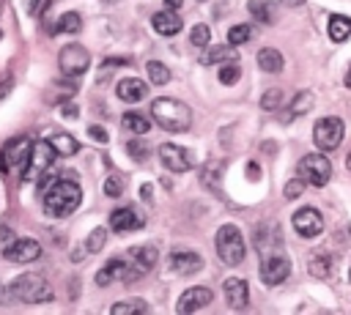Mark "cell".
Listing matches in <instances>:
<instances>
[{"instance_id":"obj_1","label":"cell","mask_w":351,"mask_h":315,"mask_svg":"<svg viewBox=\"0 0 351 315\" xmlns=\"http://www.w3.org/2000/svg\"><path fill=\"white\" fill-rule=\"evenodd\" d=\"M41 203H44V214L63 219L69 214L77 211V205L82 203V189L74 178H52L44 189H41Z\"/></svg>"},{"instance_id":"obj_2","label":"cell","mask_w":351,"mask_h":315,"mask_svg":"<svg viewBox=\"0 0 351 315\" xmlns=\"http://www.w3.org/2000/svg\"><path fill=\"white\" fill-rule=\"evenodd\" d=\"M151 115H154V121H156L165 131H184V129H189V123H192V110H189L184 101L170 99V96L154 99Z\"/></svg>"},{"instance_id":"obj_3","label":"cell","mask_w":351,"mask_h":315,"mask_svg":"<svg viewBox=\"0 0 351 315\" xmlns=\"http://www.w3.org/2000/svg\"><path fill=\"white\" fill-rule=\"evenodd\" d=\"M8 293L25 304H44L49 301L55 293H52V285L41 277V274H19L11 285H8Z\"/></svg>"},{"instance_id":"obj_4","label":"cell","mask_w":351,"mask_h":315,"mask_svg":"<svg viewBox=\"0 0 351 315\" xmlns=\"http://www.w3.org/2000/svg\"><path fill=\"white\" fill-rule=\"evenodd\" d=\"M214 247H217V255L225 266H239L247 255V247H244V238H241V230L236 225H222L214 236Z\"/></svg>"},{"instance_id":"obj_5","label":"cell","mask_w":351,"mask_h":315,"mask_svg":"<svg viewBox=\"0 0 351 315\" xmlns=\"http://www.w3.org/2000/svg\"><path fill=\"white\" fill-rule=\"evenodd\" d=\"M132 257V255H129ZM145 274V268L132 257V260H123V257H112V260H107L99 271H96V285H101V288H107V285H112V282H118V279H123V282H134L137 277H143Z\"/></svg>"},{"instance_id":"obj_6","label":"cell","mask_w":351,"mask_h":315,"mask_svg":"<svg viewBox=\"0 0 351 315\" xmlns=\"http://www.w3.org/2000/svg\"><path fill=\"white\" fill-rule=\"evenodd\" d=\"M55 148L49 145V140H36L33 145H30V156H27V162H25V167H22V178L25 181H36V178H41L49 167H52V162H55Z\"/></svg>"},{"instance_id":"obj_7","label":"cell","mask_w":351,"mask_h":315,"mask_svg":"<svg viewBox=\"0 0 351 315\" xmlns=\"http://www.w3.org/2000/svg\"><path fill=\"white\" fill-rule=\"evenodd\" d=\"M296 173L310 186H326L329 184V175H332V162L324 153H307V156L299 159Z\"/></svg>"},{"instance_id":"obj_8","label":"cell","mask_w":351,"mask_h":315,"mask_svg":"<svg viewBox=\"0 0 351 315\" xmlns=\"http://www.w3.org/2000/svg\"><path fill=\"white\" fill-rule=\"evenodd\" d=\"M343 134H346V126H343V121L340 118H335V115H329V118H318V123H315V129H313V140H315V145L321 148V151H335L340 142H343Z\"/></svg>"},{"instance_id":"obj_9","label":"cell","mask_w":351,"mask_h":315,"mask_svg":"<svg viewBox=\"0 0 351 315\" xmlns=\"http://www.w3.org/2000/svg\"><path fill=\"white\" fill-rule=\"evenodd\" d=\"M58 66H60V71L66 77H80L90 66V52L85 47H80V44H66L60 49V55H58Z\"/></svg>"},{"instance_id":"obj_10","label":"cell","mask_w":351,"mask_h":315,"mask_svg":"<svg viewBox=\"0 0 351 315\" xmlns=\"http://www.w3.org/2000/svg\"><path fill=\"white\" fill-rule=\"evenodd\" d=\"M258 274H261V282H263V285L274 288V285H280V282L288 279V274H291V260H288L285 255H280V252L263 255Z\"/></svg>"},{"instance_id":"obj_11","label":"cell","mask_w":351,"mask_h":315,"mask_svg":"<svg viewBox=\"0 0 351 315\" xmlns=\"http://www.w3.org/2000/svg\"><path fill=\"white\" fill-rule=\"evenodd\" d=\"M159 162H162L167 170H173V173H186V170L195 167L192 151H186V148H181V145H173V142L159 145Z\"/></svg>"},{"instance_id":"obj_12","label":"cell","mask_w":351,"mask_h":315,"mask_svg":"<svg viewBox=\"0 0 351 315\" xmlns=\"http://www.w3.org/2000/svg\"><path fill=\"white\" fill-rule=\"evenodd\" d=\"M291 225H293V230L302 238H315V236L324 233V216L315 208H299V211H293Z\"/></svg>"},{"instance_id":"obj_13","label":"cell","mask_w":351,"mask_h":315,"mask_svg":"<svg viewBox=\"0 0 351 315\" xmlns=\"http://www.w3.org/2000/svg\"><path fill=\"white\" fill-rule=\"evenodd\" d=\"M3 257L11 263H33L41 257V244L36 238H16L3 249Z\"/></svg>"},{"instance_id":"obj_14","label":"cell","mask_w":351,"mask_h":315,"mask_svg":"<svg viewBox=\"0 0 351 315\" xmlns=\"http://www.w3.org/2000/svg\"><path fill=\"white\" fill-rule=\"evenodd\" d=\"M167 268H170L173 274L189 277V274H195V271L203 268V257H200L197 252H192V249H176V252H170V257H167Z\"/></svg>"},{"instance_id":"obj_15","label":"cell","mask_w":351,"mask_h":315,"mask_svg":"<svg viewBox=\"0 0 351 315\" xmlns=\"http://www.w3.org/2000/svg\"><path fill=\"white\" fill-rule=\"evenodd\" d=\"M30 145H33V140H27V137H14V140L3 148L5 167H8V170H22L25 162H27V156H30Z\"/></svg>"},{"instance_id":"obj_16","label":"cell","mask_w":351,"mask_h":315,"mask_svg":"<svg viewBox=\"0 0 351 315\" xmlns=\"http://www.w3.org/2000/svg\"><path fill=\"white\" fill-rule=\"evenodd\" d=\"M211 290L208 288H189V290H184L181 296H178V301H176V310L178 312H195V310H200V307H208L211 304Z\"/></svg>"},{"instance_id":"obj_17","label":"cell","mask_w":351,"mask_h":315,"mask_svg":"<svg viewBox=\"0 0 351 315\" xmlns=\"http://www.w3.org/2000/svg\"><path fill=\"white\" fill-rule=\"evenodd\" d=\"M110 227L115 233H126V230H140L143 227V216L129 208V205H118L112 214H110Z\"/></svg>"},{"instance_id":"obj_18","label":"cell","mask_w":351,"mask_h":315,"mask_svg":"<svg viewBox=\"0 0 351 315\" xmlns=\"http://www.w3.org/2000/svg\"><path fill=\"white\" fill-rule=\"evenodd\" d=\"M222 293H225V299H228V304H230L233 310H244V307L250 304V285H247L244 279H239V277L225 279Z\"/></svg>"},{"instance_id":"obj_19","label":"cell","mask_w":351,"mask_h":315,"mask_svg":"<svg viewBox=\"0 0 351 315\" xmlns=\"http://www.w3.org/2000/svg\"><path fill=\"white\" fill-rule=\"evenodd\" d=\"M255 247H258L261 257H263V255L277 252V249L282 247V238H280L277 225H261V227L255 230Z\"/></svg>"},{"instance_id":"obj_20","label":"cell","mask_w":351,"mask_h":315,"mask_svg":"<svg viewBox=\"0 0 351 315\" xmlns=\"http://www.w3.org/2000/svg\"><path fill=\"white\" fill-rule=\"evenodd\" d=\"M115 93H118V99H123V101H143L145 96H148V85L143 82V79H137V77H126V79H121L118 82V88H115Z\"/></svg>"},{"instance_id":"obj_21","label":"cell","mask_w":351,"mask_h":315,"mask_svg":"<svg viewBox=\"0 0 351 315\" xmlns=\"http://www.w3.org/2000/svg\"><path fill=\"white\" fill-rule=\"evenodd\" d=\"M151 25H154V30L159 33V36H178V30H181V16L176 14V11H156L154 14V19H151Z\"/></svg>"},{"instance_id":"obj_22","label":"cell","mask_w":351,"mask_h":315,"mask_svg":"<svg viewBox=\"0 0 351 315\" xmlns=\"http://www.w3.org/2000/svg\"><path fill=\"white\" fill-rule=\"evenodd\" d=\"M258 66H261L266 74H277V71H282L285 60H282V55H280L274 47H263V49L258 52Z\"/></svg>"},{"instance_id":"obj_23","label":"cell","mask_w":351,"mask_h":315,"mask_svg":"<svg viewBox=\"0 0 351 315\" xmlns=\"http://www.w3.org/2000/svg\"><path fill=\"white\" fill-rule=\"evenodd\" d=\"M49 145L55 148L58 156H74V153L80 151V142H77L71 134H66V131H55V134L49 137Z\"/></svg>"},{"instance_id":"obj_24","label":"cell","mask_w":351,"mask_h":315,"mask_svg":"<svg viewBox=\"0 0 351 315\" xmlns=\"http://www.w3.org/2000/svg\"><path fill=\"white\" fill-rule=\"evenodd\" d=\"M121 126L126 131H132V134H145L151 129V118H145L140 112H123L121 115Z\"/></svg>"},{"instance_id":"obj_25","label":"cell","mask_w":351,"mask_h":315,"mask_svg":"<svg viewBox=\"0 0 351 315\" xmlns=\"http://www.w3.org/2000/svg\"><path fill=\"white\" fill-rule=\"evenodd\" d=\"M307 268H310V274L313 277H326V274H332V257H329V252H313L310 257H307Z\"/></svg>"},{"instance_id":"obj_26","label":"cell","mask_w":351,"mask_h":315,"mask_svg":"<svg viewBox=\"0 0 351 315\" xmlns=\"http://www.w3.org/2000/svg\"><path fill=\"white\" fill-rule=\"evenodd\" d=\"M348 36H351V19L348 16H340V14H332L329 16V38L340 44Z\"/></svg>"},{"instance_id":"obj_27","label":"cell","mask_w":351,"mask_h":315,"mask_svg":"<svg viewBox=\"0 0 351 315\" xmlns=\"http://www.w3.org/2000/svg\"><path fill=\"white\" fill-rule=\"evenodd\" d=\"M82 30V16L77 11H66L55 22V33H80Z\"/></svg>"},{"instance_id":"obj_28","label":"cell","mask_w":351,"mask_h":315,"mask_svg":"<svg viewBox=\"0 0 351 315\" xmlns=\"http://www.w3.org/2000/svg\"><path fill=\"white\" fill-rule=\"evenodd\" d=\"M236 52L230 47H208L203 55H200V63L203 66H214V63H225V60H233Z\"/></svg>"},{"instance_id":"obj_29","label":"cell","mask_w":351,"mask_h":315,"mask_svg":"<svg viewBox=\"0 0 351 315\" xmlns=\"http://www.w3.org/2000/svg\"><path fill=\"white\" fill-rule=\"evenodd\" d=\"M250 14L258 19V22H263V25H271L274 22V5L269 3V0H250Z\"/></svg>"},{"instance_id":"obj_30","label":"cell","mask_w":351,"mask_h":315,"mask_svg":"<svg viewBox=\"0 0 351 315\" xmlns=\"http://www.w3.org/2000/svg\"><path fill=\"white\" fill-rule=\"evenodd\" d=\"M145 71H148V79L154 85H167L170 82V68L165 63H159V60H148L145 63Z\"/></svg>"},{"instance_id":"obj_31","label":"cell","mask_w":351,"mask_h":315,"mask_svg":"<svg viewBox=\"0 0 351 315\" xmlns=\"http://www.w3.org/2000/svg\"><path fill=\"white\" fill-rule=\"evenodd\" d=\"M310 107H313V93H310V90H299V93L293 96V101L288 104V118H296V115L307 112Z\"/></svg>"},{"instance_id":"obj_32","label":"cell","mask_w":351,"mask_h":315,"mask_svg":"<svg viewBox=\"0 0 351 315\" xmlns=\"http://www.w3.org/2000/svg\"><path fill=\"white\" fill-rule=\"evenodd\" d=\"M129 255H132V257H134L145 271H148V268H154V263H156V249H154V247H148V244H145V247H132V252H129Z\"/></svg>"},{"instance_id":"obj_33","label":"cell","mask_w":351,"mask_h":315,"mask_svg":"<svg viewBox=\"0 0 351 315\" xmlns=\"http://www.w3.org/2000/svg\"><path fill=\"white\" fill-rule=\"evenodd\" d=\"M112 315H123V312H148V304L143 299H129V301H115L110 307Z\"/></svg>"},{"instance_id":"obj_34","label":"cell","mask_w":351,"mask_h":315,"mask_svg":"<svg viewBox=\"0 0 351 315\" xmlns=\"http://www.w3.org/2000/svg\"><path fill=\"white\" fill-rule=\"evenodd\" d=\"M252 38V27L250 25H233L230 30H228V44L230 47H241V44H247Z\"/></svg>"},{"instance_id":"obj_35","label":"cell","mask_w":351,"mask_h":315,"mask_svg":"<svg viewBox=\"0 0 351 315\" xmlns=\"http://www.w3.org/2000/svg\"><path fill=\"white\" fill-rule=\"evenodd\" d=\"M282 101H285L282 90H280V88H269V90L261 96V110H266V112H274L277 107H282Z\"/></svg>"},{"instance_id":"obj_36","label":"cell","mask_w":351,"mask_h":315,"mask_svg":"<svg viewBox=\"0 0 351 315\" xmlns=\"http://www.w3.org/2000/svg\"><path fill=\"white\" fill-rule=\"evenodd\" d=\"M107 241V227H93L85 238V252H99Z\"/></svg>"},{"instance_id":"obj_37","label":"cell","mask_w":351,"mask_h":315,"mask_svg":"<svg viewBox=\"0 0 351 315\" xmlns=\"http://www.w3.org/2000/svg\"><path fill=\"white\" fill-rule=\"evenodd\" d=\"M208 38H211V30H208V25H195V27H192V33H189V41H192V47H197V49L208 47Z\"/></svg>"},{"instance_id":"obj_38","label":"cell","mask_w":351,"mask_h":315,"mask_svg":"<svg viewBox=\"0 0 351 315\" xmlns=\"http://www.w3.org/2000/svg\"><path fill=\"white\" fill-rule=\"evenodd\" d=\"M104 194H107V197H121V194H123V181H121L118 175H107V181H104Z\"/></svg>"},{"instance_id":"obj_39","label":"cell","mask_w":351,"mask_h":315,"mask_svg":"<svg viewBox=\"0 0 351 315\" xmlns=\"http://www.w3.org/2000/svg\"><path fill=\"white\" fill-rule=\"evenodd\" d=\"M239 74H241L239 66H219V82L222 85H233L239 79Z\"/></svg>"},{"instance_id":"obj_40","label":"cell","mask_w":351,"mask_h":315,"mask_svg":"<svg viewBox=\"0 0 351 315\" xmlns=\"http://www.w3.org/2000/svg\"><path fill=\"white\" fill-rule=\"evenodd\" d=\"M126 151H129V153H132V159H137V162H143V159L148 156V148L143 145V140H129Z\"/></svg>"},{"instance_id":"obj_41","label":"cell","mask_w":351,"mask_h":315,"mask_svg":"<svg viewBox=\"0 0 351 315\" xmlns=\"http://www.w3.org/2000/svg\"><path fill=\"white\" fill-rule=\"evenodd\" d=\"M304 186H307V184H304L302 178H293V181H288V184H285V200H293V197H299V194L304 192Z\"/></svg>"},{"instance_id":"obj_42","label":"cell","mask_w":351,"mask_h":315,"mask_svg":"<svg viewBox=\"0 0 351 315\" xmlns=\"http://www.w3.org/2000/svg\"><path fill=\"white\" fill-rule=\"evenodd\" d=\"M88 137H93L96 142H107V140H110L107 131H104L101 126H88Z\"/></svg>"},{"instance_id":"obj_43","label":"cell","mask_w":351,"mask_h":315,"mask_svg":"<svg viewBox=\"0 0 351 315\" xmlns=\"http://www.w3.org/2000/svg\"><path fill=\"white\" fill-rule=\"evenodd\" d=\"M11 88H14V77H11V74H5V77L0 79V101L11 93Z\"/></svg>"},{"instance_id":"obj_44","label":"cell","mask_w":351,"mask_h":315,"mask_svg":"<svg viewBox=\"0 0 351 315\" xmlns=\"http://www.w3.org/2000/svg\"><path fill=\"white\" fill-rule=\"evenodd\" d=\"M77 112H80V110H77L74 104H63V115H69V118H77Z\"/></svg>"},{"instance_id":"obj_45","label":"cell","mask_w":351,"mask_h":315,"mask_svg":"<svg viewBox=\"0 0 351 315\" xmlns=\"http://www.w3.org/2000/svg\"><path fill=\"white\" fill-rule=\"evenodd\" d=\"M280 3H282L285 8H299V5L304 3V0H280Z\"/></svg>"},{"instance_id":"obj_46","label":"cell","mask_w":351,"mask_h":315,"mask_svg":"<svg viewBox=\"0 0 351 315\" xmlns=\"http://www.w3.org/2000/svg\"><path fill=\"white\" fill-rule=\"evenodd\" d=\"M181 3H184V0H165L167 8H181Z\"/></svg>"},{"instance_id":"obj_47","label":"cell","mask_w":351,"mask_h":315,"mask_svg":"<svg viewBox=\"0 0 351 315\" xmlns=\"http://www.w3.org/2000/svg\"><path fill=\"white\" fill-rule=\"evenodd\" d=\"M8 167H5V156H3V148H0V173H5Z\"/></svg>"},{"instance_id":"obj_48","label":"cell","mask_w":351,"mask_h":315,"mask_svg":"<svg viewBox=\"0 0 351 315\" xmlns=\"http://www.w3.org/2000/svg\"><path fill=\"white\" fill-rule=\"evenodd\" d=\"M346 85L351 88V66H348V74H346Z\"/></svg>"},{"instance_id":"obj_49","label":"cell","mask_w":351,"mask_h":315,"mask_svg":"<svg viewBox=\"0 0 351 315\" xmlns=\"http://www.w3.org/2000/svg\"><path fill=\"white\" fill-rule=\"evenodd\" d=\"M346 167H348V170H351V153H348V156H346Z\"/></svg>"},{"instance_id":"obj_50","label":"cell","mask_w":351,"mask_h":315,"mask_svg":"<svg viewBox=\"0 0 351 315\" xmlns=\"http://www.w3.org/2000/svg\"><path fill=\"white\" fill-rule=\"evenodd\" d=\"M348 279H351V271H348Z\"/></svg>"},{"instance_id":"obj_51","label":"cell","mask_w":351,"mask_h":315,"mask_svg":"<svg viewBox=\"0 0 351 315\" xmlns=\"http://www.w3.org/2000/svg\"><path fill=\"white\" fill-rule=\"evenodd\" d=\"M0 38H3V33H0Z\"/></svg>"}]
</instances>
